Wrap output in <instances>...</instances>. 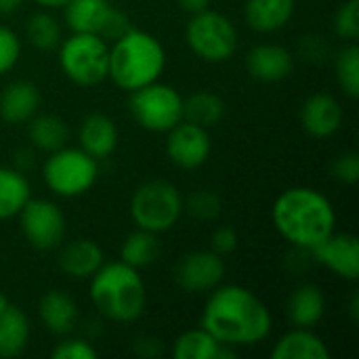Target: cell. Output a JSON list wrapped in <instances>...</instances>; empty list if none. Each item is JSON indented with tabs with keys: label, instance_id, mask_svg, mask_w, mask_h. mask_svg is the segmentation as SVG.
Returning <instances> with one entry per match:
<instances>
[{
	"label": "cell",
	"instance_id": "30bf717a",
	"mask_svg": "<svg viewBox=\"0 0 359 359\" xmlns=\"http://www.w3.org/2000/svg\"><path fill=\"white\" fill-rule=\"evenodd\" d=\"M17 217L23 238L36 250H57L65 240V217L61 208L50 200L29 198Z\"/></svg>",
	"mask_w": 359,
	"mask_h": 359
},
{
	"label": "cell",
	"instance_id": "d6a6232c",
	"mask_svg": "<svg viewBox=\"0 0 359 359\" xmlns=\"http://www.w3.org/2000/svg\"><path fill=\"white\" fill-rule=\"evenodd\" d=\"M334 34L347 42L359 38V0H347L334 15Z\"/></svg>",
	"mask_w": 359,
	"mask_h": 359
},
{
	"label": "cell",
	"instance_id": "8fae6325",
	"mask_svg": "<svg viewBox=\"0 0 359 359\" xmlns=\"http://www.w3.org/2000/svg\"><path fill=\"white\" fill-rule=\"evenodd\" d=\"M172 278L185 292L202 294L215 290L225 278V259L215 250H194L179 259Z\"/></svg>",
	"mask_w": 359,
	"mask_h": 359
},
{
	"label": "cell",
	"instance_id": "cb8c5ba5",
	"mask_svg": "<svg viewBox=\"0 0 359 359\" xmlns=\"http://www.w3.org/2000/svg\"><path fill=\"white\" fill-rule=\"evenodd\" d=\"M29 343V320L13 303L0 309V358L21 355Z\"/></svg>",
	"mask_w": 359,
	"mask_h": 359
},
{
	"label": "cell",
	"instance_id": "6da1fadb",
	"mask_svg": "<svg viewBox=\"0 0 359 359\" xmlns=\"http://www.w3.org/2000/svg\"><path fill=\"white\" fill-rule=\"evenodd\" d=\"M200 326L219 343L231 347H252L271 334L273 320L269 307L248 288L225 284L210 290Z\"/></svg>",
	"mask_w": 359,
	"mask_h": 359
},
{
	"label": "cell",
	"instance_id": "60d3db41",
	"mask_svg": "<svg viewBox=\"0 0 359 359\" xmlns=\"http://www.w3.org/2000/svg\"><path fill=\"white\" fill-rule=\"evenodd\" d=\"M34 151L32 149H19L17 151V162H15V166L13 168H17V170H21V172H27L32 166H34Z\"/></svg>",
	"mask_w": 359,
	"mask_h": 359
},
{
	"label": "cell",
	"instance_id": "9a60e30c",
	"mask_svg": "<svg viewBox=\"0 0 359 359\" xmlns=\"http://www.w3.org/2000/svg\"><path fill=\"white\" fill-rule=\"evenodd\" d=\"M103 263H105L103 250L95 240L88 238H76L69 242L63 240L59 246L57 265L72 280H90Z\"/></svg>",
	"mask_w": 359,
	"mask_h": 359
},
{
	"label": "cell",
	"instance_id": "8d00e7d4",
	"mask_svg": "<svg viewBox=\"0 0 359 359\" xmlns=\"http://www.w3.org/2000/svg\"><path fill=\"white\" fill-rule=\"evenodd\" d=\"M299 55L305 59V61H311V63H324L326 57L330 55V46L328 42L322 38V36H305L301 38L299 42Z\"/></svg>",
	"mask_w": 359,
	"mask_h": 359
},
{
	"label": "cell",
	"instance_id": "4fadbf2b",
	"mask_svg": "<svg viewBox=\"0 0 359 359\" xmlns=\"http://www.w3.org/2000/svg\"><path fill=\"white\" fill-rule=\"evenodd\" d=\"M316 263L328 267L334 276L345 282L359 280V242L353 233L332 231L324 242L311 248Z\"/></svg>",
	"mask_w": 359,
	"mask_h": 359
},
{
	"label": "cell",
	"instance_id": "44dd1931",
	"mask_svg": "<svg viewBox=\"0 0 359 359\" xmlns=\"http://www.w3.org/2000/svg\"><path fill=\"white\" fill-rule=\"evenodd\" d=\"M297 0H246L244 19L250 29L271 34L282 29L294 15Z\"/></svg>",
	"mask_w": 359,
	"mask_h": 359
},
{
	"label": "cell",
	"instance_id": "ac0fdd59",
	"mask_svg": "<svg viewBox=\"0 0 359 359\" xmlns=\"http://www.w3.org/2000/svg\"><path fill=\"white\" fill-rule=\"evenodd\" d=\"M40 90L29 80H13L0 93V118L6 124L29 122L40 107Z\"/></svg>",
	"mask_w": 359,
	"mask_h": 359
},
{
	"label": "cell",
	"instance_id": "ab89813d",
	"mask_svg": "<svg viewBox=\"0 0 359 359\" xmlns=\"http://www.w3.org/2000/svg\"><path fill=\"white\" fill-rule=\"evenodd\" d=\"M133 351L141 358H158L162 353V341L154 337H139L133 343Z\"/></svg>",
	"mask_w": 359,
	"mask_h": 359
},
{
	"label": "cell",
	"instance_id": "7bdbcfd3",
	"mask_svg": "<svg viewBox=\"0 0 359 359\" xmlns=\"http://www.w3.org/2000/svg\"><path fill=\"white\" fill-rule=\"evenodd\" d=\"M23 0H0V15L6 17V15H13L21 8Z\"/></svg>",
	"mask_w": 359,
	"mask_h": 359
},
{
	"label": "cell",
	"instance_id": "f6af8a7d",
	"mask_svg": "<svg viewBox=\"0 0 359 359\" xmlns=\"http://www.w3.org/2000/svg\"><path fill=\"white\" fill-rule=\"evenodd\" d=\"M358 309H359V297H358V292H353V297H351V316H353V320H358Z\"/></svg>",
	"mask_w": 359,
	"mask_h": 359
},
{
	"label": "cell",
	"instance_id": "8992f818",
	"mask_svg": "<svg viewBox=\"0 0 359 359\" xmlns=\"http://www.w3.org/2000/svg\"><path fill=\"white\" fill-rule=\"evenodd\" d=\"M99 177V160L88 156L82 147H59L48 154L42 164V179L46 187L59 198L84 196Z\"/></svg>",
	"mask_w": 359,
	"mask_h": 359
},
{
	"label": "cell",
	"instance_id": "9c48e42d",
	"mask_svg": "<svg viewBox=\"0 0 359 359\" xmlns=\"http://www.w3.org/2000/svg\"><path fill=\"white\" fill-rule=\"evenodd\" d=\"M130 114L149 133H168L183 120V97L170 84L149 82L130 93Z\"/></svg>",
	"mask_w": 359,
	"mask_h": 359
},
{
	"label": "cell",
	"instance_id": "4dcf8cb0",
	"mask_svg": "<svg viewBox=\"0 0 359 359\" xmlns=\"http://www.w3.org/2000/svg\"><path fill=\"white\" fill-rule=\"evenodd\" d=\"M337 82L343 93L351 99L359 95V46L355 42H347L334 57Z\"/></svg>",
	"mask_w": 359,
	"mask_h": 359
},
{
	"label": "cell",
	"instance_id": "7a4b0ae2",
	"mask_svg": "<svg viewBox=\"0 0 359 359\" xmlns=\"http://www.w3.org/2000/svg\"><path fill=\"white\" fill-rule=\"evenodd\" d=\"M278 233L297 248H316L337 227L332 202L313 187H290L278 196L271 208Z\"/></svg>",
	"mask_w": 359,
	"mask_h": 359
},
{
	"label": "cell",
	"instance_id": "52a82bcc",
	"mask_svg": "<svg viewBox=\"0 0 359 359\" xmlns=\"http://www.w3.org/2000/svg\"><path fill=\"white\" fill-rule=\"evenodd\" d=\"M59 65L67 80L78 86H97L107 78L109 44L97 34H76L61 40Z\"/></svg>",
	"mask_w": 359,
	"mask_h": 359
},
{
	"label": "cell",
	"instance_id": "f546056e",
	"mask_svg": "<svg viewBox=\"0 0 359 359\" xmlns=\"http://www.w3.org/2000/svg\"><path fill=\"white\" fill-rule=\"evenodd\" d=\"M25 38L38 50H55L63 40L59 21L46 11H38L27 19Z\"/></svg>",
	"mask_w": 359,
	"mask_h": 359
},
{
	"label": "cell",
	"instance_id": "e0dca14e",
	"mask_svg": "<svg viewBox=\"0 0 359 359\" xmlns=\"http://www.w3.org/2000/svg\"><path fill=\"white\" fill-rule=\"evenodd\" d=\"M78 305L65 290H48L38 301V318L46 332L55 337H67L78 326Z\"/></svg>",
	"mask_w": 359,
	"mask_h": 359
},
{
	"label": "cell",
	"instance_id": "f35d334b",
	"mask_svg": "<svg viewBox=\"0 0 359 359\" xmlns=\"http://www.w3.org/2000/svg\"><path fill=\"white\" fill-rule=\"evenodd\" d=\"M133 25L128 23V17H126V13H122L120 8H111V13H109V17H107V23H105V27H103V32H101V38L105 40V42H114L116 38H120L124 32H128Z\"/></svg>",
	"mask_w": 359,
	"mask_h": 359
},
{
	"label": "cell",
	"instance_id": "83f0119b",
	"mask_svg": "<svg viewBox=\"0 0 359 359\" xmlns=\"http://www.w3.org/2000/svg\"><path fill=\"white\" fill-rule=\"evenodd\" d=\"M160 257V240L158 233L145 231V229H135L120 246V261L135 267V269H145L154 265Z\"/></svg>",
	"mask_w": 359,
	"mask_h": 359
},
{
	"label": "cell",
	"instance_id": "ee69618b",
	"mask_svg": "<svg viewBox=\"0 0 359 359\" xmlns=\"http://www.w3.org/2000/svg\"><path fill=\"white\" fill-rule=\"evenodd\" d=\"M34 2L44 6V8H63L69 0H34Z\"/></svg>",
	"mask_w": 359,
	"mask_h": 359
},
{
	"label": "cell",
	"instance_id": "ba28073f",
	"mask_svg": "<svg viewBox=\"0 0 359 359\" xmlns=\"http://www.w3.org/2000/svg\"><path fill=\"white\" fill-rule=\"evenodd\" d=\"M187 46L208 63L229 61L238 50V29L229 17L206 8L191 15L185 27Z\"/></svg>",
	"mask_w": 359,
	"mask_h": 359
},
{
	"label": "cell",
	"instance_id": "484cf974",
	"mask_svg": "<svg viewBox=\"0 0 359 359\" xmlns=\"http://www.w3.org/2000/svg\"><path fill=\"white\" fill-rule=\"evenodd\" d=\"M29 198L32 191L25 172L13 166H0V221L17 217Z\"/></svg>",
	"mask_w": 359,
	"mask_h": 359
},
{
	"label": "cell",
	"instance_id": "5b68a950",
	"mask_svg": "<svg viewBox=\"0 0 359 359\" xmlns=\"http://www.w3.org/2000/svg\"><path fill=\"white\" fill-rule=\"evenodd\" d=\"M183 215V196L170 181L151 179L141 183L130 198V219L139 229L164 233Z\"/></svg>",
	"mask_w": 359,
	"mask_h": 359
},
{
	"label": "cell",
	"instance_id": "603a6c76",
	"mask_svg": "<svg viewBox=\"0 0 359 359\" xmlns=\"http://www.w3.org/2000/svg\"><path fill=\"white\" fill-rule=\"evenodd\" d=\"M114 4L109 0H69L63 6L65 23L76 34L101 36Z\"/></svg>",
	"mask_w": 359,
	"mask_h": 359
},
{
	"label": "cell",
	"instance_id": "2e32d148",
	"mask_svg": "<svg viewBox=\"0 0 359 359\" xmlns=\"http://www.w3.org/2000/svg\"><path fill=\"white\" fill-rule=\"evenodd\" d=\"M246 67H248V74L259 82H267V84L282 82L292 74L294 57L286 46L265 42L248 50Z\"/></svg>",
	"mask_w": 359,
	"mask_h": 359
},
{
	"label": "cell",
	"instance_id": "4316f807",
	"mask_svg": "<svg viewBox=\"0 0 359 359\" xmlns=\"http://www.w3.org/2000/svg\"><path fill=\"white\" fill-rule=\"evenodd\" d=\"M225 101L212 90H196L183 99V120L210 128L225 116Z\"/></svg>",
	"mask_w": 359,
	"mask_h": 359
},
{
	"label": "cell",
	"instance_id": "f1b7e54d",
	"mask_svg": "<svg viewBox=\"0 0 359 359\" xmlns=\"http://www.w3.org/2000/svg\"><path fill=\"white\" fill-rule=\"evenodd\" d=\"M221 343L206 332L202 326L183 332L175 345H172V355L175 359H217Z\"/></svg>",
	"mask_w": 359,
	"mask_h": 359
},
{
	"label": "cell",
	"instance_id": "b9f144b4",
	"mask_svg": "<svg viewBox=\"0 0 359 359\" xmlns=\"http://www.w3.org/2000/svg\"><path fill=\"white\" fill-rule=\"evenodd\" d=\"M177 2H179V6H181L185 13H189V15H196V13H200V11L210 8V6H208L210 0H177Z\"/></svg>",
	"mask_w": 359,
	"mask_h": 359
},
{
	"label": "cell",
	"instance_id": "ffe728a7",
	"mask_svg": "<svg viewBox=\"0 0 359 359\" xmlns=\"http://www.w3.org/2000/svg\"><path fill=\"white\" fill-rule=\"evenodd\" d=\"M286 316L294 328H313L326 316V297L320 286L303 284L288 297Z\"/></svg>",
	"mask_w": 359,
	"mask_h": 359
},
{
	"label": "cell",
	"instance_id": "277c9868",
	"mask_svg": "<svg viewBox=\"0 0 359 359\" xmlns=\"http://www.w3.org/2000/svg\"><path fill=\"white\" fill-rule=\"evenodd\" d=\"M90 301L95 309L109 322H137L147 303L145 282L139 276V269L122 261L103 263L90 278Z\"/></svg>",
	"mask_w": 359,
	"mask_h": 359
},
{
	"label": "cell",
	"instance_id": "3957f363",
	"mask_svg": "<svg viewBox=\"0 0 359 359\" xmlns=\"http://www.w3.org/2000/svg\"><path fill=\"white\" fill-rule=\"evenodd\" d=\"M166 67V50L162 42L143 29L130 27L109 46L107 78L122 90H137L160 80Z\"/></svg>",
	"mask_w": 359,
	"mask_h": 359
},
{
	"label": "cell",
	"instance_id": "d590c367",
	"mask_svg": "<svg viewBox=\"0 0 359 359\" xmlns=\"http://www.w3.org/2000/svg\"><path fill=\"white\" fill-rule=\"evenodd\" d=\"M330 170L339 183L355 185L359 181V156L355 151H345V154L337 156Z\"/></svg>",
	"mask_w": 359,
	"mask_h": 359
},
{
	"label": "cell",
	"instance_id": "d6986e66",
	"mask_svg": "<svg viewBox=\"0 0 359 359\" xmlns=\"http://www.w3.org/2000/svg\"><path fill=\"white\" fill-rule=\"evenodd\" d=\"M80 147L95 160H103L114 154L118 145L116 122L105 114H88L78 130Z\"/></svg>",
	"mask_w": 359,
	"mask_h": 359
},
{
	"label": "cell",
	"instance_id": "74e56055",
	"mask_svg": "<svg viewBox=\"0 0 359 359\" xmlns=\"http://www.w3.org/2000/svg\"><path fill=\"white\" fill-rule=\"evenodd\" d=\"M240 244V236L233 227L229 225H223L219 229H215L212 238H210V250H215L217 255H221L223 259L229 257L231 252H236Z\"/></svg>",
	"mask_w": 359,
	"mask_h": 359
},
{
	"label": "cell",
	"instance_id": "7c38bea8",
	"mask_svg": "<svg viewBox=\"0 0 359 359\" xmlns=\"http://www.w3.org/2000/svg\"><path fill=\"white\" fill-rule=\"evenodd\" d=\"M212 151V141L208 128L194 122L181 120L166 133V156L168 160L183 170L200 168Z\"/></svg>",
	"mask_w": 359,
	"mask_h": 359
},
{
	"label": "cell",
	"instance_id": "836d02e7",
	"mask_svg": "<svg viewBox=\"0 0 359 359\" xmlns=\"http://www.w3.org/2000/svg\"><path fill=\"white\" fill-rule=\"evenodd\" d=\"M55 359H95L99 353L86 339L76 337H63V341L53 349L50 353Z\"/></svg>",
	"mask_w": 359,
	"mask_h": 359
},
{
	"label": "cell",
	"instance_id": "d4e9b609",
	"mask_svg": "<svg viewBox=\"0 0 359 359\" xmlns=\"http://www.w3.org/2000/svg\"><path fill=\"white\" fill-rule=\"evenodd\" d=\"M27 139L32 141L34 149L50 154V151L67 145L69 128H67L65 120L55 114H36L27 122Z\"/></svg>",
	"mask_w": 359,
	"mask_h": 359
},
{
	"label": "cell",
	"instance_id": "7402d4cb",
	"mask_svg": "<svg viewBox=\"0 0 359 359\" xmlns=\"http://www.w3.org/2000/svg\"><path fill=\"white\" fill-rule=\"evenodd\" d=\"M273 359H328V345L313 332V328H292L271 349Z\"/></svg>",
	"mask_w": 359,
	"mask_h": 359
},
{
	"label": "cell",
	"instance_id": "e575fe53",
	"mask_svg": "<svg viewBox=\"0 0 359 359\" xmlns=\"http://www.w3.org/2000/svg\"><path fill=\"white\" fill-rule=\"evenodd\" d=\"M19 53H21L19 36L11 27L0 25V76L15 67V63L19 59Z\"/></svg>",
	"mask_w": 359,
	"mask_h": 359
},
{
	"label": "cell",
	"instance_id": "1f68e13d",
	"mask_svg": "<svg viewBox=\"0 0 359 359\" xmlns=\"http://www.w3.org/2000/svg\"><path fill=\"white\" fill-rule=\"evenodd\" d=\"M183 212L196 221H215L221 215V198L210 189H196L183 198Z\"/></svg>",
	"mask_w": 359,
	"mask_h": 359
},
{
	"label": "cell",
	"instance_id": "5bb4252c",
	"mask_svg": "<svg viewBox=\"0 0 359 359\" xmlns=\"http://www.w3.org/2000/svg\"><path fill=\"white\" fill-rule=\"evenodd\" d=\"M345 111L339 99L330 93H316L305 99L301 107V124L303 130L313 139H328L339 133L343 126Z\"/></svg>",
	"mask_w": 359,
	"mask_h": 359
}]
</instances>
